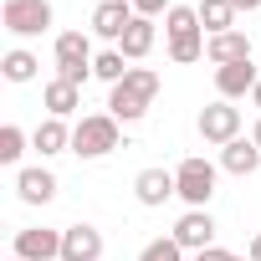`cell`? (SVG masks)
Wrapping results in <instances>:
<instances>
[{"instance_id": "cell-33", "label": "cell", "mask_w": 261, "mask_h": 261, "mask_svg": "<svg viewBox=\"0 0 261 261\" xmlns=\"http://www.w3.org/2000/svg\"><path fill=\"white\" fill-rule=\"evenodd\" d=\"M11 261H21V256H11Z\"/></svg>"}, {"instance_id": "cell-7", "label": "cell", "mask_w": 261, "mask_h": 261, "mask_svg": "<svg viewBox=\"0 0 261 261\" xmlns=\"http://www.w3.org/2000/svg\"><path fill=\"white\" fill-rule=\"evenodd\" d=\"M16 256L21 261H62V230H46V225L16 230Z\"/></svg>"}, {"instance_id": "cell-13", "label": "cell", "mask_w": 261, "mask_h": 261, "mask_svg": "<svg viewBox=\"0 0 261 261\" xmlns=\"http://www.w3.org/2000/svg\"><path fill=\"white\" fill-rule=\"evenodd\" d=\"M205 57H210L215 67H230V62H251V41H246V31H220V36H210Z\"/></svg>"}, {"instance_id": "cell-14", "label": "cell", "mask_w": 261, "mask_h": 261, "mask_svg": "<svg viewBox=\"0 0 261 261\" xmlns=\"http://www.w3.org/2000/svg\"><path fill=\"white\" fill-rule=\"evenodd\" d=\"M16 195H21L26 205H46V200L57 195V174H51V169H21V174H16Z\"/></svg>"}, {"instance_id": "cell-19", "label": "cell", "mask_w": 261, "mask_h": 261, "mask_svg": "<svg viewBox=\"0 0 261 261\" xmlns=\"http://www.w3.org/2000/svg\"><path fill=\"white\" fill-rule=\"evenodd\" d=\"M200 26L210 31V36H220V31H236V6L230 0H200Z\"/></svg>"}, {"instance_id": "cell-17", "label": "cell", "mask_w": 261, "mask_h": 261, "mask_svg": "<svg viewBox=\"0 0 261 261\" xmlns=\"http://www.w3.org/2000/svg\"><path fill=\"white\" fill-rule=\"evenodd\" d=\"M41 102H46V113H51V118H72V113H77V102H82V92H77L72 82H62V77H57V82H46Z\"/></svg>"}, {"instance_id": "cell-21", "label": "cell", "mask_w": 261, "mask_h": 261, "mask_svg": "<svg viewBox=\"0 0 261 261\" xmlns=\"http://www.w3.org/2000/svg\"><path fill=\"white\" fill-rule=\"evenodd\" d=\"M36 57L26 51V46H16V51H6V57H0V72H6V82H31L36 77Z\"/></svg>"}, {"instance_id": "cell-5", "label": "cell", "mask_w": 261, "mask_h": 261, "mask_svg": "<svg viewBox=\"0 0 261 261\" xmlns=\"http://www.w3.org/2000/svg\"><path fill=\"white\" fill-rule=\"evenodd\" d=\"M174 185H179V200H185L190 210H205L210 195H215V164H210V159H185V164L174 169Z\"/></svg>"}, {"instance_id": "cell-2", "label": "cell", "mask_w": 261, "mask_h": 261, "mask_svg": "<svg viewBox=\"0 0 261 261\" xmlns=\"http://www.w3.org/2000/svg\"><path fill=\"white\" fill-rule=\"evenodd\" d=\"M118 144H123V128H118L113 113H92V118H82L72 128V154H82V159H102Z\"/></svg>"}, {"instance_id": "cell-1", "label": "cell", "mask_w": 261, "mask_h": 261, "mask_svg": "<svg viewBox=\"0 0 261 261\" xmlns=\"http://www.w3.org/2000/svg\"><path fill=\"white\" fill-rule=\"evenodd\" d=\"M154 97H159V72L154 67H128V77L108 92V113L118 123H139Z\"/></svg>"}, {"instance_id": "cell-27", "label": "cell", "mask_w": 261, "mask_h": 261, "mask_svg": "<svg viewBox=\"0 0 261 261\" xmlns=\"http://www.w3.org/2000/svg\"><path fill=\"white\" fill-rule=\"evenodd\" d=\"M195 261H230V251H220V246H205Z\"/></svg>"}, {"instance_id": "cell-9", "label": "cell", "mask_w": 261, "mask_h": 261, "mask_svg": "<svg viewBox=\"0 0 261 261\" xmlns=\"http://www.w3.org/2000/svg\"><path fill=\"white\" fill-rule=\"evenodd\" d=\"M174 241L185 246V251H205V246H215V220H210V210H185L179 215V225H174Z\"/></svg>"}, {"instance_id": "cell-12", "label": "cell", "mask_w": 261, "mask_h": 261, "mask_svg": "<svg viewBox=\"0 0 261 261\" xmlns=\"http://www.w3.org/2000/svg\"><path fill=\"white\" fill-rule=\"evenodd\" d=\"M134 195H139V205H164L169 195H179V185H174V174L169 169H139V179H134Z\"/></svg>"}, {"instance_id": "cell-22", "label": "cell", "mask_w": 261, "mask_h": 261, "mask_svg": "<svg viewBox=\"0 0 261 261\" xmlns=\"http://www.w3.org/2000/svg\"><path fill=\"white\" fill-rule=\"evenodd\" d=\"M123 62H128V57H123V51H118V46H113V51H102V57H97V62H92V77H102V82H108V87H118V82H123V77H128V67H123Z\"/></svg>"}, {"instance_id": "cell-32", "label": "cell", "mask_w": 261, "mask_h": 261, "mask_svg": "<svg viewBox=\"0 0 261 261\" xmlns=\"http://www.w3.org/2000/svg\"><path fill=\"white\" fill-rule=\"evenodd\" d=\"M230 261H246V256H230Z\"/></svg>"}, {"instance_id": "cell-6", "label": "cell", "mask_w": 261, "mask_h": 261, "mask_svg": "<svg viewBox=\"0 0 261 261\" xmlns=\"http://www.w3.org/2000/svg\"><path fill=\"white\" fill-rule=\"evenodd\" d=\"M200 139H205V144H220V149H225L230 139H241V108H230L225 97L210 102V108L200 113Z\"/></svg>"}, {"instance_id": "cell-3", "label": "cell", "mask_w": 261, "mask_h": 261, "mask_svg": "<svg viewBox=\"0 0 261 261\" xmlns=\"http://www.w3.org/2000/svg\"><path fill=\"white\" fill-rule=\"evenodd\" d=\"M92 46H87V36L82 31H62L57 36V77L62 82H72V87H82L87 77H92Z\"/></svg>"}, {"instance_id": "cell-4", "label": "cell", "mask_w": 261, "mask_h": 261, "mask_svg": "<svg viewBox=\"0 0 261 261\" xmlns=\"http://www.w3.org/2000/svg\"><path fill=\"white\" fill-rule=\"evenodd\" d=\"M0 26H6L11 36H41L51 26V0H6L0 6Z\"/></svg>"}, {"instance_id": "cell-15", "label": "cell", "mask_w": 261, "mask_h": 261, "mask_svg": "<svg viewBox=\"0 0 261 261\" xmlns=\"http://www.w3.org/2000/svg\"><path fill=\"white\" fill-rule=\"evenodd\" d=\"M256 164H261V149H256L251 139H230V144L220 149V169H225V174H256Z\"/></svg>"}, {"instance_id": "cell-20", "label": "cell", "mask_w": 261, "mask_h": 261, "mask_svg": "<svg viewBox=\"0 0 261 261\" xmlns=\"http://www.w3.org/2000/svg\"><path fill=\"white\" fill-rule=\"evenodd\" d=\"M164 31H169V41H179V36H195L205 26H200V11L195 6H169L164 11Z\"/></svg>"}, {"instance_id": "cell-26", "label": "cell", "mask_w": 261, "mask_h": 261, "mask_svg": "<svg viewBox=\"0 0 261 261\" xmlns=\"http://www.w3.org/2000/svg\"><path fill=\"white\" fill-rule=\"evenodd\" d=\"M128 6H134V16H159V11H169V0H128Z\"/></svg>"}, {"instance_id": "cell-28", "label": "cell", "mask_w": 261, "mask_h": 261, "mask_svg": "<svg viewBox=\"0 0 261 261\" xmlns=\"http://www.w3.org/2000/svg\"><path fill=\"white\" fill-rule=\"evenodd\" d=\"M246 261H261V236H251V251H246Z\"/></svg>"}, {"instance_id": "cell-16", "label": "cell", "mask_w": 261, "mask_h": 261, "mask_svg": "<svg viewBox=\"0 0 261 261\" xmlns=\"http://www.w3.org/2000/svg\"><path fill=\"white\" fill-rule=\"evenodd\" d=\"M118 51H123L128 62H139V57H149V51H154V21H149V16H134V26L123 31Z\"/></svg>"}, {"instance_id": "cell-24", "label": "cell", "mask_w": 261, "mask_h": 261, "mask_svg": "<svg viewBox=\"0 0 261 261\" xmlns=\"http://www.w3.org/2000/svg\"><path fill=\"white\" fill-rule=\"evenodd\" d=\"M139 261H185V246H179L174 236H159V241H149V246L139 251Z\"/></svg>"}, {"instance_id": "cell-8", "label": "cell", "mask_w": 261, "mask_h": 261, "mask_svg": "<svg viewBox=\"0 0 261 261\" xmlns=\"http://www.w3.org/2000/svg\"><path fill=\"white\" fill-rule=\"evenodd\" d=\"M134 26V6L128 0H97V11H92V31L102 41H123V31Z\"/></svg>"}, {"instance_id": "cell-31", "label": "cell", "mask_w": 261, "mask_h": 261, "mask_svg": "<svg viewBox=\"0 0 261 261\" xmlns=\"http://www.w3.org/2000/svg\"><path fill=\"white\" fill-rule=\"evenodd\" d=\"M251 102H256V108H261V82H256V87H251Z\"/></svg>"}, {"instance_id": "cell-18", "label": "cell", "mask_w": 261, "mask_h": 261, "mask_svg": "<svg viewBox=\"0 0 261 261\" xmlns=\"http://www.w3.org/2000/svg\"><path fill=\"white\" fill-rule=\"evenodd\" d=\"M31 144H36L41 154H62V149H72V128H67V118H46L36 134H31Z\"/></svg>"}, {"instance_id": "cell-30", "label": "cell", "mask_w": 261, "mask_h": 261, "mask_svg": "<svg viewBox=\"0 0 261 261\" xmlns=\"http://www.w3.org/2000/svg\"><path fill=\"white\" fill-rule=\"evenodd\" d=\"M251 144H256V149H261V123H256V128H251Z\"/></svg>"}, {"instance_id": "cell-25", "label": "cell", "mask_w": 261, "mask_h": 261, "mask_svg": "<svg viewBox=\"0 0 261 261\" xmlns=\"http://www.w3.org/2000/svg\"><path fill=\"white\" fill-rule=\"evenodd\" d=\"M21 154H26V134L16 123H6V128H0V164H16Z\"/></svg>"}, {"instance_id": "cell-10", "label": "cell", "mask_w": 261, "mask_h": 261, "mask_svg": "<svg viewBox=\"0 0 261 261\" xmlns=\"http://www.w3.org/2000/svg\"><path fill=\"white\" fill-rule=\"evenodd\" d=\"M62 261H102V230L97 225H67L62 230Z\"/></svg>"}, {"instance_id": "cell-29", "label": "cell", "mask_w": 261, "mask_h": 261, "mask_svg": "<svg viewBox=\"0 0 261 261\" xmlns=\"http://www.w3.org/2000/svg\"><path fill=\"white\" fill-rule=\"evenodd\" d=\"M230 6H236V11H256V6H261V0H230Z\"/></svg>"}, {"instance_id": "cell-11", "label": "cell", "mask_w": 261, "mask_h": 261, "mask_svg": "<svg viewBox=\"0 0 261 261\" xmlns=\"http://www.w3.org/2000/svg\"><path fill=\"white\" fill-rule=\"evenodd\" d=\"M261 82V72L251 67V62H230V67H215V92L230 102V97H246L251 87Z\"/></svg>"}, {"instance_id": "cell-23", "label": "cell", "mask_w": 261, "mask_h": 261, "mask_svg": "<svg viewBox=\"0 0 261 261\" xmlns=\"http://www.w3.org/2000/svg\"><path fill=\"white\" fill-rule=\"evenodd\" d=\"M205 46H210V41H205V31H195V36L169 41V57H174L179 67H190V62H200V57H205Z\"/></svg>"}]
</instances>
